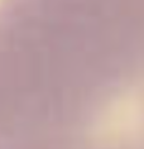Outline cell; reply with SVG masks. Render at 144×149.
<instances>
[{"mask_svg":"<svg viewBox=\"0 0 144 149\" xmlns=\"http://www.w3.org/2000/svg\"><path fill=\"white\" fill-rule=\"evenodd\" d=\"M144 0H0V149L143 145Z\"/></svg>","mask_w":144,"mask_h":149,"instance_id":"cell-1","label":"cell"}]
</instances>
